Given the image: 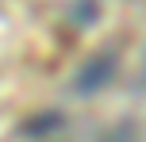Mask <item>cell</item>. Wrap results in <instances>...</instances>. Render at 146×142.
<instances>
[{"mask_svg": "<svg viewBox=\"0 0 146 142\" xmlns=\"http://www.w3.org/2000/svg\"><path fill=\"white\" fill-rule=\"evenodd\" d=\"M111 73H115V54L104 50V54H96V58L85 65V73H81V81H77V85H81V89H100V85L108 81Z\"/></svg>", "mask_w": 146, "mask_h": 142, "instance_id": "obj_1", "label": "cell"}]
</instances>
